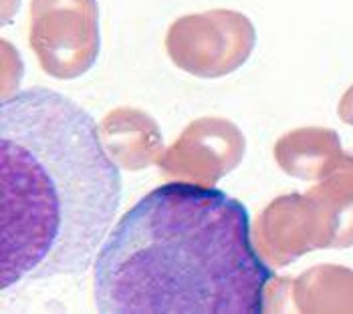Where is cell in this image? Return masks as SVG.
Masks as SVG:
<instances>
[{"label": "cell", "mask_w": 353, "mask_h": 314, "mask_svg": "<svg viewBox=\"0 0 353 314\" xmlns=\"http://www.w3.org/2000/svg\"><path fill=\"white\" fill-rule=\"evenodd\" d=\"M0 171L2 290L87 272L121 204L119 165L93 117L45 87L4 99Z\"/></svg>", "instance_id": "cell-1"}, {"label": "cell", "mask_w": 353, "mask_h": 314, "mask_svg": "<svg viewBox=\"0 0 353 314\" xmlns=\"http://www.w3.org/2000/svg\"><path fill=\"white\" fill-rule=\"evenodd\" d=\"M93 278L99 313L245 314L267 311L274 274L254 248L243 202L176 182L125 211Z\"/></svg>", "instance_id": "cell-2"}, {"label": "cell", "mask_w": 353, "mask_h": 314, "mask_svg": "<svg viewBox=\"0 0 353 314\" xmlns=\"http://www.w3.org/2000/svg\"><path fill=\"white\" fill-rule=\"evenodd\" d=\"M252 242L259 256L274 268L289 266L315 250H345L341 218L315 183L305 193L274 198L259 213Z\"/></svg>", "instance_id": "cell-3"}, {"label": "cell", "mask_w": 353, "mask_h": 314, "mask_svg": "<svg viewBox=\"0 0 353 314\" xmlns=\"http://www.w3.org/2000/svg\"><path fill=\"white\" fill-rule=\"evenodd\" d=\"M256 45L252 21L228 8L184 14L165 34V52L184 73L198 78H220L239 71Z\"/></svg>", "instance_id": "cell-4"}, {"label": "cell", "mask_w": 353, "mask_h": 314, "mask_svg": "<svg viewBox=\"0 0 353 314\" xmlns=\"http://www.w3.org/2000/svg\"><path fill=\"white\" fill-rule=\"evenodd\" d=\"M28 43L49 77H83L101 51L97 0H30Z\"/></svg>", "instance_id": "cell-5"}, {"label": "cell", "mask_w": 353, "mask_h": 314, "mask_svg": "<svg viewBox=\"0 0 353 314\" xmlns=\"http://www.w3.org/2000/svg\"><path fill=\"white\" fill-rule=\"evenodd\" d=\"M245 151V135L232 121L202 117L180 133L158 165L172 180L212 187L241 165Z\"/></svg>", "instance_id": "cell-6"}, {"label": "cell", "mask_w": 353, "mask_h": 314, "mask_svg": "<svg viewBox=\"0 0 353 314\" xmlns=\"http://www.w3.org/2000/svg\"><path fill=\"white\" fill-rule=\"evenodd\" d=\"M97 127L108 156L121 169H145L158 163L165 151L160 125L141 109L117 107L101 119Z\"/></svg>", "instance_id": "cell-7"}, {"label": "cell", "mask_w": 353, "mask_h": 314, "mask_svg": "<svg viewBox=\"0 0 353 314\" xmlns=\"http://www.w3.org/2000/svg\"><path fill=\"white\" fill-rule=\"evenodd\" d=\"M343 156L337 131L327 127H299L274 143V159L281 171L303 182L325 180Z\"/></svg>", "instance_id": "cell-8"}, {"label": "cell", "mask_w": 353, "mask_h": 314, "mask_svg": "<svg viewBox=\"0 0 353 314\" xmlns=\"http://www.w3.org/2000/svg\"><path fill=\"white\" fill-rule=\"evenodd\" d=\"M289 290L301 313H353V270L319 264L289 278Z\"/></svg>", "instance_id": "cell-9"}, {"label": "cell", "mask_w": 353, "mask_h": 314, "mask_svg": "<svg viewBox=\"0 0 353 314\" xmlns=\"http://www.w3.org/2000/svg\"><path fill=\"white\" fill-rule=\"evenodd\" d=\"M337 115H339V119L345 125H352L353 127V85L341 95L339 105H337Z\"/></svg>", "instance_id": "cell-10"}]
</instances>
